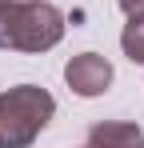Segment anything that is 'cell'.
Returning a JSON list of instances; mask_svg holds the SVG:
<instances>
[{"instance_id": "cell-4", "label": "cell", "mask_w": 144, "mask_h": 148, "mask_svg": "<svg viewBox=\"0 0 144 148\" xmlns=\"http://www.w3.org/2000/svg\"><path fill=\"white\" fill-rule=\"evenodd\" d=\"M88 148H144V132L132 120H100L88 128Z\"/></svg>"}, {"instance_id": "cell-3", "label": "cell", "mask_w": 144, "mask_h": 148, "mask_svg": "<svg viewBox=\"0 0 144 148\" xmlns=\"http://www.w3.org/2000/svg\"><path fill=\"white\" fill-rule=\"evenodd\" d=\"M64 80H68V88L76 96H100L112 84V64L100 52H80L64 64Z\"/></svg>"}, {"instance_id": "cell-8", "label": "cell", "mask_w": 144, "mask_h": 148, "mask_svg": "<svg viewBox=\"0 0 144 148\" xmlns=\"http://www.w3.org/2000/svg\"><path fill=\"white\" fill-rule=\"evenodd\" d=\"M0 48H4V32H0Z\"/></svg>"}, {"instance_id": "cell-2", "label": "cell", "mask_w": 144, "mask_h": 148, "mask_svg": "<svg viewBox=\"0 0 144 148\" xmlns=\"http://www.w3.org/2000/svg\"><path fill=\"white\" fill-rule=\"evenodd\" d=\"M0 32L4 48L16 52H48L64 36V12L48 0H28V4H0Z\"/></svg>"}, {"instance_id": "cell-5", "label": "cell", "mask_w": 144, "mask_h": 148, "mask_svg": "<svg viewBox=\"0 0 144 148\" xmlns=\"http://www.w3.org/2000/svg\"><path fill=\"white\" fill-rule=\"evenodd\" d=\"M120 48L132 64H144V16H132L120 32Z\"/></svg>"}, {"instance_id": "cell-1", "label": "cell", "mask_w": 144, "mask_h": 148, "mask_svg": "<svg viewBox=\"0 0 144 148\" xmlns=\"http://www.w3.org/2000/svg\"><path fill=\"white\" fill-rule=\"evenodd\" d=\"M56 100L40 84H16L0 92V148H32L48 128Z\"/></svg>"}, {"instance_id": "cell-6", "label": "cell", "mask_w": 144, "mask_h": 148, "mask_svg": "<svg viewBox=\"0 0 144 148\" xmlns=\"http://www.w3.org/2000/svg\"><path fill=\"white\" fill-rule=\"evenodd\" d=\"M120 8L128 12V20L132 16H144V0H120Z\"/></svg>"}, {"instance_id": "cell-7", "label": "cell", "mask_w": 144, "mask_h": 148, "mask_svg": "<svg viewBox=\"0 0 144 148\" xmlns=\"http://www.w3.org/2000/svg\"><path fill=\"white\" fill-rule=\"evenodd\" d=\"M0 4H4V8H12V4H28V0H0Z\"/></svg>"}]
</instances>
